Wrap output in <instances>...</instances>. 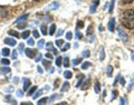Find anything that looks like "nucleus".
Segmentation results:
<instances>
[{"instance_id":"f257e3e1","label":"nucleus","mask_w":134,"mask_h":105,"mask_svg":"<svg viewBox=\"0 0 134 105\" xmlns=\"http://www.w3.org/2000/svg\"><path fill=\"white\" fill-rule=\"evenodd\" d=\"M122 25L127 29H133L134 28V19H130V18H122Z\"/></svg>"},{"instance_id":"f03ea898","label":"nucleus","mask_w":134,"mask_h":105,"mask_svg":"<svg viewBox=\"0 0 134 105\" xmlns=\"http://www.w3.org/2000/svg\"><path fill=\"white\" fill-rule=\"evenodd\" d=\"M25 53H26V56L29 58H34L36 55H37V50L36 49H31V48H27L26 50H25Z\"/></svg>"},{"instance_id":"7ed1b4c3","label":"nucleus","mask_w":134,"mask_h":105,"mask_svg":"<svg viewBox=\"0 0 134 105\" xmlns=\"http://www.w3.org/2000/svg\"><path fill=\"white\" fill-rule=\"evenodd\" d=\"M123 18H130V19H134V10L132 9H127L123 12Z\"/></svg>"},{"instance_id":"20e7f679","label":"nucleus","mask_w":134,"mask_h":105,"mask_svg":"<svg viewBox=\"0 0 134 105\" xmlns=\"http://www.w3.org/2000/svg\"><path fill=\"white\" fill-rule=\"evenodd\" d=\"M5 44L10 45V46H16V45H17V41H16V39L8 37V38H5Z\"/></svg>"},{"instance_id":"39448f33","label":"nucleus","mask_w":134,"mask_h":105,"mask_svg":"<svg viewBox=\"0 0 134 105\" xmlns=\"http://www.w3.org/2000/svg\"><path fill=\"white\" fill-rule=\"evenodd\" d=\"M114 29H115V19L112 18L111 20L108 21V30H110L111 33H113Z\"/></svg>"},{"instance_id":"423d86ee","label":"nucleus","mask_w":134,"mask_h":105,"mask_svg":"<svg viewBox=\"0 0 134 105\" xmlns=\"http://www.w3.org/2000/svg\"><path fill=\"white\" fill-rule=\"evenodd\" d=\"M119 36L121 37V39H122L123 41H127V38H128V37H127L126 34L123 32V30H121V28L119 29Z\"/></svg>"},{"instance_id":"0eeeda50","label":"nucleus","mask_w":134,"mask_h":105,"mask_svg":"<svg viewBox=\"0 0 134 105\" xmlns=\"http://www.w3.org/2000/svg\"><path fill=\"white\" fill-rule=\"evenodd\" d=\"M30 84H31L30 79H28V78H24V91H27L28 88H29Z\"/></svg>"},{"instance_id":"6e6552de","label":"nucleus","mask_w":134,"mask_h":105,"mask_svg":"<svg viewBox=\"0 0 134 105\" xmlns=\"http://www.w3.org/2000/svg\"><path fill=\"white\" fill-rule=\"evenodd\" d=\"M59 7V4H58L57 1H54V2H52L49 6H48V9H52V10H56L57 8Z\"/></svg>"},{"instance_id":"1a4fd4ad","label":"nucleus","mask_w":134,"mask_h":105,"mask_svg":"<svg viewBox=\"0 0 134 105\" xmlns=\"http://www.w3.org/2000/svg\"><path fill=\"white\" fill-rule=\"evenodd\" d=\"M97 6H98V0H96V1H95L94 4L91 6V8H89V12H91V13H93L94 11L96 10V7H97Z\"/></svg>"},{"instance_id":"9d476101","label":"nucleus","mask_w":134,"mask_h":105,"mask_svg":"<svg viewBox=\"0 0 134 105\" xmlns=\"http://www.w3.org/2000/svg\"><path fill=\"white\" fill-rule=\"evenodd\" d=\"M6 16H7V9H6V7H0V18L6 17Z\"/></svg>"},{"instance_id":"9b49d317","label":"nucleus","mask_w":134,"mask_h":105,"mask_svg":"<svg viewBox=\"0 0 134 105\" xmlns=\"http://www.w3.org/2000/svg\"><path fill=\"white\" fill-rule=\"evenodd\" d=\"M29 35H30L29 30H25V32H22L21 37H22V39H28V38H29Z\"/></svg>"},{"instance_id":"f8f14e48","label":"nucleus","mask_w":134,"mask_h":105,"mask_svg":"<svg viewBox=\"0 0 134 105\" xmlns=\"http://www.w3.org/2000/svg\"><path fill=\"white\" fill-rule=\"evenodd\" d=\"M8 73H10V68L9 67H1L0 68V74H8Z\"/></svg>"},{"instance_id":"ddd939ff","label":"nucleus","mask_w":134,"mask_h":105,"mask_svg":"<svg viewBox=\"0 0 134 105\" xmlns=\"http://www.w3.org/2000/svg\"><path fill=\"white\" fill-rule=\"evenodd\" d=\"M112 73H113V67H112L111 65H108V66H107V70H106V74H107L108 77H111V76H112Z\"/></svg>"},{"instance_id":"4468645a","label":"nucleus","mask_w":134,"mask_h":105,"mask_svg":"<svg viewBox=\"0 0 134 105\" xmlns=\"http://www.w3.org/2000/svg\"><path fill=\"white\" fill-rule=\"evenodd\" d=\"M1 53H2V55H4V57H7V56H9L10 50H9V48H4Z\"/></svg>"},{"instance_id":"2eb2a0df","label":"nucleus","mask_w":134,"mask_h":105,"mask_svg":"<svg viewBox=\"0 0 134 105\" xmlns=\"http://www.w3.org/2000/svg\"><path fill=\"white\" fill-rule=\"evenodd\" d=\"M47 102H48V98H47V97H44V98H41V100L38 101V105H46Z\"/></svg>"},{"instance_id":"dca6fc26","label":"nucleus","mask_w":134,"mask_h":105,"mask_svg":"<svg viewBox=\"0 0 134 105\" xmlns=\"http://www.w3.org/2000/svg\"><path fill=\"white\" fill-rule=\"evenodd\" d=\"M100 92V84L99 82H96L95 83V93H99Z\"/></svg>"},{"instance_id":"f3484780","label":"nucleus","mask_w":134,"mask_h":105,"mask_svg":"<svg viewBox=\"0 0 134 105\" xmlns=\"http://www.w3.org/2000/svg\"><path fill=\"white\" fill-rule=\"evenodd\" d=\"M36 89H37V86H32L31 88L29 89V92H28V96H31V95H34V93L36 92Z\"/></svg>"},{"instance_id":"a211bd4d","label":"nucleus","mask_w":134,"mask_h":105,"mask_svg":"<svg viewBox=\"0 0 134 105\" xmlns=\"http://www.w3.org/2000/svg\"><path fill=\"white\" fill-rule=\"evenodd\" d=\"M40 30H41V34H43V35H47V26L46 25H43V26L40 27Z\"/></svg>"},{"instance_id":"6ab92c4d","label":"nucleus","mask_w":134,"mask_h":105,"mask_svg":"<svg viewBox=\"0 0 134 105\" xmlns=\"http://www.w3.org/2000/svg\"><path fill=\"white\" fill-rule=\"evenodd\" d=\"M55 30H56V25H52L49 28V35H54Z\"/></svg>"},{"instance_id":"aec40b11","label":"nucleus","mask_w":134,"mask_h":105,"mask_svg":"<svg viewBox=\"0 0 134 105\" xmlns=\"http://www.w3.org/2000/svg\"><path fill=\"white\" fill-rule=\"evenodd\" d=\"M105 57V53H104V49L103 48H100V50H99V61H103Z\"/></svg>"},{"instance_id":"412c9836","label":"nucleus","mask_w":134,"mask_h":105,"mask_svg":"<svg viewBox=\"0 0 134 105\" xmlns=\"http://www.w3.org/2000/svg\"><path fill=\"white\" fill-rule=\"evenodd\" d=\"M68 87H69V83H67V82H65V83L63 84V87H61V92H65L66 89H68Z\"/></svg>"},{"instance_id":"4be33fe9","label":"nucleus","mask_w":134,"mask_h":105,"mask_svg":"<svg viewBox=\"0 0 134 105\" xmlns=\"http://www.w3.org/2000/svg\"><path fill=\"white\" fill-rule=\"evenodd\" d=\"M64 76H65V78H72V76H73V74H72V72H69V70H66L65 73H64Z\"/></svg>"},{"instance_id":"5701e85b","label":"nucleus","mask_w":134,"mask_h":105,"mask_svg":"<svg viewBox=\"0 0 134 105\" xmlns=\"http://www.w3.org/2000/svg\"><path fill=\"white\" fill-rule=\"evenodd\" d=\"M89 83H91V82H89V79H87V81H86L85 83L83 84V86H82V89H87L88 87H89Z\"/></svg>"},{"instance_id":"b1692460","label":"nucleus","mask_w":134,"mask_h":105,"mask_svg":"<svg viewBox=\"0 0 134 105\" xmlns=\"http://www.w3.org/2000/svg\"><path fill=\"white\" fill-rule=\"evenodd\" d=\"M63 45H64V40L63 39H57L56 40V46H58V47H63Z\"/></svg>"},{"instance_id":"393cba45","label":"nucleus","mask_w":134,"mask_h":105,"mask_svg":"<svg viewBox=\"0 0 134 105\" xmlns=\"http://www.w3.org/2000/svg\"><path fill=\"white\" fill-rule=\"evenodd\" d=\"M8 34H9L10 36H13V37H16V38H18V37H19L18 33H17V32H15V30H9V32H8Z\"/></svg>"},{"instance_id":"a878e982","label":"nucleus","mask_w":134,"mask_h":105,"mask_svg":"<svg viewBox=\"0 0 134 105\" xmlns=\"http://www.w3.org/2000/svg\"><path fill=\"white\" fill-rule=\"evenodd\" d=\"M61 62H63V57H60V56H58L57 58H56V65H57L58 67L61 65Z\"/></svg>"},{"instance_id":"bb28decb","label":"nucleus","mask_w":134,"mask_h":105,"mask_svg":"<svg viewBox=\"0 0 134 105\" xmlns=\"http://www.w3.org/2000/svg\"><path fill=\"white\" fill-rule=\"evenodd\" d=\"M28 18V15H24L22 17H19L18 19L16 20V22H20V21H24V20H26V19Z\"/></svg>"},{"instance_id":"cd10ccee","label":"nucleus","mask_w":134,"mask_h":105,"mask_svg":"<svg viewBox=\"0 0 134 105\" xmlns=\"http://www.w3.org/2000/svg\"><path fill=\"white\" fill-rule=\"evenodd\" d=\"M88 67H91V63H88V62H85V63L82 64V68L83 69H86V68H88Z\"/></svg>"},{"instance_id":"c85d7f7f","label":"nucleus","mask_w":134,"mask_h":105,"mask_svg":"<svg viewBox=\"0 0 134 105\" xmlns=\"http://www.w3.org/2000/svg\"><path fill=\"white\" fill-rule=\"evenodd\" d=\"M1 63H2V65H6V66H8V65L10 64V61H9V59H7V58H5V57H4V59L1 61Z\"/></svg>"},{"instance_id":"c756f323","label":"nucleus","mask_w":134,"mask_h":105,"mask_svg":"<svg viewBox=\"0 0 134 105\" xmlns=\"http://www.w3.org/2000/svg\"><path fill=\"white\" fill-rule=\"evenodd\" d=\"M17 27H18V29H24V28L27 27V24H26V22H22V24L17 25Z\"/></svg>"},{"instance_id":"7c9ffc66","label":"nucleus","mask_w":134,"mask_h":105,"mask_svg":"<svg viewBox=\"0 0 134 105\" xmlns=\"http://www.w3.org/2000/svg\"><path fill=\"white\" fill-rule=\"evenodd\" d=\"M80 63H82V58H77V59H75V61H73V64H74L75 66L79 65Z\"/></svg>"},{"instance_id":"2f4dec72","label":"nucleus","mask_w":134,"mask_h":105,"mask_svg":"<svg viewBox=\"0 0 134 105\" xmlns=\"http://www.w3.org/2000/svg\"><path fill=\"white\" fill-rule=\"evenodd\" d=\"M87 35L88 36H92L93 35V26H89L87 28Z\"/></svg>"},{"instance_id":"473e14b6","label":"nucleus","mask_w":134,"mask_h":105,"mask_svg":"<svg viewBox=\"0 0 134 105\" xmlns=\"http://www.w3.org/2000/svg\"><path fill=\"white\" fill-rule=\"evenodd\" d=\"M64 66H65L66 68L69 66V59L67 58V57H65V58H64Z\"/></svg>"},{"instance_id":"72a5a7b5","label":"nucleus","mask_w":134,"mask_h":105,"mask_svg":"<svg viewBox=\"0 0 134 105\" xmlns=\"http://www.w3.org/2000/svg\"><path fill=\"white\" fill-rule=\"evenodd\" d=\"M27 44L29 45V46H34V45H35V41H34V39H32V38H28Z\"/></svg>"},{"instance_id":"f704fd0d","label":"nucleus","mask_w":134,"mask_h":105,"mask_svg":"<svg viewBox=\"0 0 134 105\" xmlns=\"http://www.w3.org/2000/svg\"><path fill=\"white\" fill-rule=\"evenodd\" d=\"M114 4H115V0H112V1H111V6H110V9H108L110 12H112L113 9H114Z\"/></svg>"},{"instance_id":"c9c22d12","label":"nucleus","mask_w":134,"mask_h":105,"mask_svg":"<svg viewBox=\"0 0 134 105\" xmlns=\"http://www.w3.org/2000/svg\"><path fill=\"white\" fill-rule=\"evenodd\" d=\"M89 55H91L89 50H84L83 52V57H89Z\"/></svg>"},{"instance_id":"e433bc0d","label":"nucleus","mask_w":134,"mask_h":105,"mask_svg":"<svg viewBox=\"0 0 134 105\" xmlns=\"http://www.w3.org/2000/svg\"><path fill=\"white\" fill-rule=\"evenodd\" d=\"M69 47H71V45H69V44H66L65 46H63V47H61V52H66V50L68 49Z\"/></svg>"},{"instance_id":"4c0bfd02","label":"nucleus","mask_w":134,"mask_h":105,"mask_svg":"<svg viewBox=\"0 0 134 105\" xmlns=\"http://www.w3.org/2000/svg\"><path fill=\"white\" fill-rule=\"evenodd\" d=\"M72 38H73V35H72V33H71V32H68V33L66 34V39H67V40H71Z\"/></svg>"},{"instance_id":"58836bf2","label":"nucleus","mask_w":134,"mask_h":105,"mask_svg":"<svg viewBox=\"0 0 134 105\" xmlns=\"http://www.w3.org/2000/svg\"><path fill=\"white\" fill-rule=\"evenodd\" d=\"M57 97H60V95H57V94H54V95H53V96H52V97H50V98H49V102H53V101H54V100H56V98H57Z\"/></svg>"},{"instance_id":"ea45409f","label":"nucleus","mask_w":134,"mask_h":105,"mask_svg":"<svg viewBox=\"0 0 134 105\" xmlns=\"http://www.w3.org/2000/svg\"><path fill=\"white\" fill-rule=\"evenodd\" d=\"M44 42H45L44 39H40V40L38 41V47H39V48H43V47H44Z\"/></svg>"},{"instance_id":"a19ab883","label":"nucleus","mask_w":134,"mask_h":105,"mask_svg":"<svg viewBox=\"0 0 134 105\" xmlns=\"http://www.w3.org/2000/svg\"><path fill=\"white\" fill-rule=\"evenodd\" d=\"M41 58H43V55H41V54H37V56H36V62H40Z\"/></svg>"},{"instance_id":"79ce46f5","label":"nucleus","mask_w":134,"mask_h":105,"mask_svg":"<svg viewBox=\"0 0 134 105\" xmlns=\"http://www.w3.org/2000/svg\"><path fill=\"white\" fill-rule=\"evenodd\" d=\"M77 27H78V28H83V27H84V22H83L82 20H78V21H77Z\"/></svg>"},{"instance_id":"37998d69","label":"nucleus","mask_w":134,"mask_h":105,"mask_svg":"<svg viewBox=\"0 0 134 105\" xmlns=\"http://www.w3.org/2000/svg\"><path fill=\"white\" fill-rule=\"evenodd\" d=\"M43 64H44L45 67H49L50 66V62H48V61H43Z\"/></svg>"},{"instance_id":"c03bdc74","label":"nucleus","mask_w":134,"mask_h":105,"mask_svg":"<svg viewBox=\"0 0 134 105\" xmlns=\"http://www.w3.org/2000/svg\"><path fill=\"white\" fill-rule=\"evenodd\" d=\"M41 93H43V91H39V92H37V93H36V94L34 95L32 97H34V98H38V96H40V94H41Z\"/></svg>"},{"instance_id":"a18cd8bd","label":"nucleus","mask_w":134,"mask_h":105,"mask_svg":"<svg viewBox=\"0 0 134 105\" xmlns=\"http://www.w3.org/2000/svg\"><path fill=\"white\" fill-rule=\"evenodd\" d=\"M32 35H34V37H35V38H38V37H39V33L37 32V30H34Z\"/></svg>"},{"instance_id":"49530a36","label":"nucleus","mask_w":134,"mask_h":105,"mask_svg":"<svg viewBox=\"0 0 134 105\" xmlns=\"http://www.w3.org/2000/svg\"><path fill=\"white\" fill-rule=\"evenodd\" d=\"M47 48H48V49H49V48H50V49H54V47H53V44H52V41H49V42H47Z\"/></svg>"},{"instance_id":"de8ad7c7","label":"nucleus","mask_w":134,"mask_h":105,"mask_svg":"<svg viewBox=\"0 0 134 105\" xmlns=\"http://www.w3.org/2000/svg\"><path fill=\"white\" fill-rule=\"evenodd\" d=\"M17 52H18V50H13V53H12V58H13V59H16V58H17V56H18Z\"/></svg>"},{"instance_id":"09e8293b","label":"nucleus","mask_w":134,"mask_h":105,"mask_svg":"<svg viewBox=\"0 0 134 105\" xmlns=\"http://www.w3.org/2000/svg\"><path fill=\"white\" fill-rule=\"evenodd\" d=\"M82 34H80L79 32H78V30H76V38H78V39H79V38H82Z\"/></svg>"},{"instance_id":"8fccbe9b","label":"nucleus","mask_w":134,"mask_h":105,"mask_svg":"<svg viewBox=\"0 0 134 105\" xmlns=\"http://www.w3.org/2000/svg\"><path fill=\"white\" fill-rule=\"evenodd\" d=\"M124 4H126V5H128V4H131V2H133L134 0H122Z\"/></svg>"},{"instance_id":"3c124183","label":"nucleus","mask_w":134,"mask_h":105,"mask_svg":"<svg viewBox=\"0 0 134 105\" xmlns=\"http://www.w3.org/2000/svg\"><path fill=\"white\" fill-rule=\"evenodd\" d=\"M46 57L49 58V59H52V58H53V55H52V54H49V53H47V54H46Z\"/></svg>"},{"instance_id":"603ef678","label":"nucleus","mask_w":134,"mask_h":105,"mask_svg":"<svg viewBox=\"0 0 134 105\" xmlns=\"http://www.w3.org/2000/svg\"><path fill=\"white\" fill-rule=\"evenodd\" d=\"M18 49H19V52H21V50H24V45H22V44H20V45H19V48H18Z\"/></svg>"},{"instance_id":"864d4df0","label":"nucleus","mask_w":134,"mask_h":105,"mask_svg":"<svg viewBox=\"0 0 134 105\" xmlns=\"http://www.w3.org/2000/svg\"><path fill=\"white\" fill-rule=\"evenodd\" d=\"M20 105H32L31 103H28V102H24V103H21Z\"/></svg>"},{"instance_id":"5fc2aeb1","label":"nucleus","mask_w":134,"mask_h":105,"mask_svg":"<svg viewBox=\"0 0 134 105\" xmlns=\"http://www.w3.org/2000/svg\"><path fill=\"white\" fill-rule=\"evenodd\" d=\"M58 84H59V79H56V82H55V87H57Z\"/></svg>"},{"instance_id":"6e6d98bb","label":"nucleus","mask_w":134,"mask_h":105,"mask_svg":"<svg viewBox=\"0 0 134 105\" xmlns=\"http://www.w3.org/2000/svg\"><path fill=\"white\" fill-rule=\"evenodd\" d=\"M56 105H67V103H66V102H61V103H58Z\"/></svg>"},{"instance_id":"4d7b16f0","label":"nucleus","mask_w":134,"mask_h":105,"mask_svg":"<svg viewBox=\"0 0 134 105\" xmlns=\"http://www.w3.org/2000/svg\"><path fill=\"white\" fill-rule=\"evenodd\" d=\"M17 95H18V96H21V95H22V92H21V91H18V92H17Z\"/></svg>"},{"instance_id":"13d9d810","label":"nucleus","mask_w":134,"mask_h":105,"mask_svg":"<svg viewBox=\"0 0 134 105\" xmlns=\"http://www.w3.org/2000/svg\"><path fill=\"white\" fill-rule=\"evenodd\" d=\"M61 34H63V29H59L58 30V36H60Z\"/></svg>"},{"instance_id":"bf43d9fd","label":"nucleus","mask_w":134,"mask_h":105,"mask_svg":"<svg viewBox=\"0 0 134 105\" xmlns=\"http://www.w3.org/2000/svg\"><path fill=\"white\" fill-rule=\"evenodd\" d=\"M121 84H122V85H124V84H125V81H124V79H123L122 77H121Z\"/></svg>"},{"instance_id":"052dcab7","label":"nucleus","mask_w":134,"mask_h":105,"mask_svg":"<svg viewBox=\"0 0 134 105\" xmlns=\"http://www.w3.org/2000/svg\"><path fill=\"white\" fill-rule=\"evenodd\" d=\"M38 72H39V73H40V74H43V69H41V68H40V67H38Z\"/></svg>"},{"instance_id":"680f3d73","label":"nucleus","mask_w":134,"mask_h":105,"mask_svg":"<svg viewBox=\"0 0 134 105\" xmlns=\"http://www.w3.org/2000/svg\"><path fill=\"white\" fill-rule=\"evenodd\" d=\"M132 59H133V61H134V53L132 54Z\"/></svg>"},{"instance_id":"e2e57ef3","label":"nucleus","mask_w":134,"mask_h":105,"mask_svg":"<svg viewBox=\"0 0 134 105\" xmlns=\"http://www.w3.org/2000/svg\"><path fill=\"white\" fill-rule=\"evenodd\" d=\"M35 1H39V0H35Z\"/></svg>"}]
</instances>
